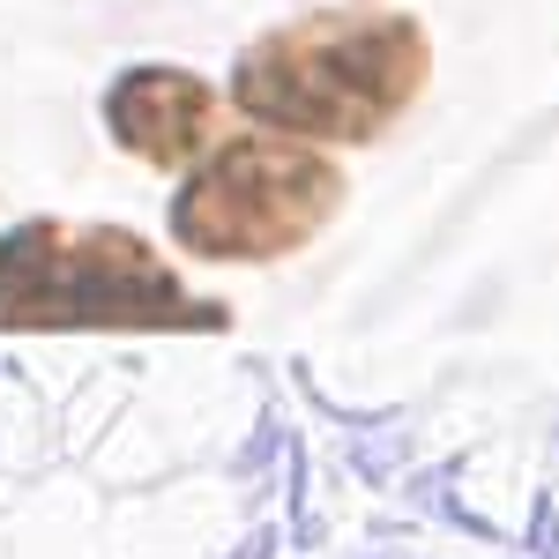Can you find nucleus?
I'll return each instance as SVG.
<instances>
[{"label":"nucleus","mask_w":559,"mask_h":559,"mask_svg":"<svg viewBox=\"0 0 559 559\" xmlns=\"http://www.w3.org/2000/svg\"><path fill=\"white\" fill-rule=\"evenodd\" d=\"M0 329H224L134 231L112 224H23L0 247Z\"/></svg>","instance_id":"obj_2"},{"label":"nucleus","mask_w":559,"mask_h":559,"mask_svg":"<svg viewBox=\"0 0 559 559\" xmlns=\"http://www.w3.org/2000/svg\"><path fill=\"white\" fill-rule=\"evenodd\" d=\"M426 31L411 15L344 8V15H306L292 31H269L239 52L231 97L239 112L276 134L313 142H373V134L426 90Z\"/></svg>","instance_id":"obj_1"},{"label":"nucleus","mask_w":559,"mask_h":559,"mask_svg":"<svg viewBox=\"0 0 559 559\" xmlns=\"http://www.w3.org/2000/svg\"><path fill=\"white\" fill-rule=\"evenodd\" d=\"M105 120H112V142L134 150L142 165H187V157L210 150L216 97L194 75H179V68H134V75L112 83Z\"/></svg>","instance_id":"obj_4"},{"label":"nucleus","mask_w":559,"mask_h":559,"mask_svg":"<svg viewBox=\"0 0 559 559\" xmlns=\"http://www.w3.org/2000/svg\"><path fill=\"white\" fill-rule=\"evenodd\" d=\"M344 179L321 150L284 134H239L179 187L173 239L202 261H276L336 216Z\"/></svg>","instance_id":"obj_3"}]
</instances>
